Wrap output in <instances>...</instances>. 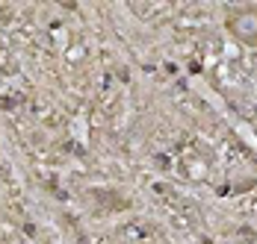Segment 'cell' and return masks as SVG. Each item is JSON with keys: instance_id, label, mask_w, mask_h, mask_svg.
Masks as SVG:
<instances>
[{"instance_id": "1", "label": "cell", "mask_w": 257, "mask_h": 244, "mask_svg": "<svg viewBox=\"0 0 257 244\" xmlns=\"http://www.w3.org/2000/svg\"><path fill=\"white\" fill-rule=\"evenodd\" d=\"M154 192L163 200V209L169 215L172 230H178L183 236H198L201 232V212H198V206L183 194V192L172 188V186H157Z\"/></svg>"}, {"instance_id": "2", "label": "cell", "mask_w": 257, "mask_h": 244, "mask_svg": "<svg viewBox=\"0 0 257 244\" xmlns=\"http://www.w3.org/2000/svg\"><path fill=\"white\" fill-rule=\"evenodd\" d=\"M213 156L204 153L201 147H186L183 153H180L178 165H175V171L178 176H183L186 182H210L213 180Z\"/></svg>"}, {"instance_id": "3", "label": "cell", "mask_w": 257, "mask_h": 244, "mask_svg": "<svg viewBox=\"0 0 257 244\" xmlns=\"http://www.w3.org/2000/svg\"><path fill=\"white\" fill-rule=\"evenodd\" d=\"M239 244H257V238H242Z\"/></svg>"}]
</instances>
